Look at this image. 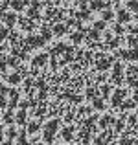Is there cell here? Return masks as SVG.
<instances>
[{
    "mask_svg": "<svg viewBox=\"0 0 138 145\" xmlns=\"http://www.w3.org/2000/svg\"><path fill=\"white\" fill-rule=\"evenodd\" d=\"M57 127H59V120H53V121H50V123L46 125V129H44L46 142H52V140H53V134H55V129Z\"/></svg>",
    "mask_w": 138,
    "mask_h": 145,
    "instance_id": "6da1fadb",
    "label": "cell"
}]
</instances>
